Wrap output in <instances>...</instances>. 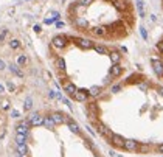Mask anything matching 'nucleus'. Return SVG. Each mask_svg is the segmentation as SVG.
<instances>
[{
  "label": "nucleus",
  "instance_id": "f3484780",
  "mask_svg": "<svg viewBox=\"0 0 163 157\" xmlns=\"http://www.w3.org/2000/svg\"><path fill=\"white\" fill-rule=\"evenodd\" d=\"M113 6L118 10V11H126L127 2H126V0H115V2H113Z\"/></svg>",
  "mask_w": 163,
  "mask_h": 157
},
{
  "label": "nucleus",
  "instance_id": "ddd939ff",
  "mask_svg": "<svg viewBox=\"0 0 163 157\" xmlns=\"http://www.w3.org/2000/svg\"><path fill=\"white\" fill-rule=\"evenodd\" d=\"M123 148L126 149V151H137L138 149V142L137 140H124V145H123Z\"/></svg>",
  "mask_w": 163,
  "mask_h": 157
},
{
  "label": "nucleus",
  "instance_id": "c9c22d12",
  "mask_svg": "<svg viewBox=\"0 0 163 157\" xmlns=\"http://www.w3.org/2000/svg\"><path fill=\"white\" fill-rule=\"evenodd\" d=\"M112 81H113V76H112V75L109 73V75H107V76L104 78V84H110Z\"/></svg>",
  "mask_w": 163,
  "mask_h": 157
},
{
  "label": "nucleus",
  "instance_id": "20e7f679",
  "mask_svg": "<svg viewBox=\"0 0 163 157\" xmlns=\"http://www.w3.org/2000/svg\"><path fill=\"white\" fill-rule=\"evenodd\" d=\"M151 64H152V70L157 76L163 78V61L158 59V58H152L151 59Z\"/></svg>",
  "mask_w": 163,
  "mask_h": 157
},
{
  "label": "nucleus",
  "instance_id": "5fc2aeb1",
  "mask_svg": "<svg viewBox=\"0 0 163 157\" xmlns=\"http://www.w3.org/2000/svg\"><path fill=\"white\" fill-rule=\"evenodd\" d=\"M19 157H20V155H19Z\"/></svg>",
  "mask_w": 163,
  "mask_h": 157
},
{
  "label": "nucleus",
  "instance_id": "cd10ccee",
  "mask_svg": "<svg viewBox=\"0 0 163 157\" xmlns=\"http://www.w3.org/2000/svg\"><path fill=\"white\" fill-rule=\"evenodd\" d=\"M16 143H17V145L27 143V135H25V134H17V135H16Z\"/></svg>",
  "mask_w": 163,
  "mask_h": 157
},
{
  "label": "nucleus",
  "instance_id": "58836bf2",
  "mask_svg": "<svg viewBox=\"0 0 163 157\" xmlns=\"http://www.w3.org/2000/svg\"><path fill=\"white\" fill-rule=\"evenodd\" d=\"M138 148L142 151H149V145H138Z\"/></svg>",
  "mask_w": 163,
  "mask_h": 157
},
{
  "label": "nucleus",
  "instance_id": "a211bd4d",
  "mask_svg": "<svg viewBox=\"0 0 163 157\" xmlns=\"http://www.w3.org/2000/svg\"><path fill=\"white\" fill-rule=\"evenodd\" d=\"M137 2V11H138V16L140 17H145L146 13H145V2L143 0H135Z\"/></svg>",
  "mask_w": 163,
  "mask_h": 157
},
{
  "label": "nucleus",
  "instance_id": "603ef678",
  "mask_svg": "<svg viewBox=\"0 0 163 157\" xmlns=\"http://www.w3.org/2000/svg\"><path fill=\"white\" fill-rule=\"evenodd\" d=\"M158 151H160V152H163V143H161V145H158Z\"/></svg>",
  "mask_w": 163,
  "mask_h": 157
},
{
  "label": "nucleus",
  "instance_id": "423d86ee",
  "mask_svg": "<svg viewBox=\"0 0 163 157\" xmlns=\"http://www.w3.org/2000/svg\"><path fill=\"white\" fill-rule=\"evenodd\" d=\"M75 44L79 47V48H82V50H90V48H93V44L90 39H84V37H78L76 41H75Z\"/></svg>",
  "mask_w": 163,
  "mask_h": 157
},
{
  "label": "nucleus",
  "instance_id": "79ce46f5",
  "mask_svg": "<svg viewBox=\"0 0 163 157\" xmlns=\"http://www.w3.org/2000/svg\"><path fill=\"white\" fill-rule=\"evenodd\" d=\"M51 16H53V19H55V22H56V20L59 19V13H56V11H53V13H51Z\"/></svg>",
  "mask_w": 163,
  "mask_h": 157
},
{
  "label": "nucleus",
  "instance_id": "7ed1b4c3",
  "mask_svg": "<svg viewBox=\"0 0 163 157\" xmlns=\"http://www.w3.org/2000/svg\"><path fill=\"white\" fill-rule=\"evenodd\" d=\"M51 44H53V47L58 48V50L65 48L67 44H68V37H67V36H61V34H59V36H55L53 41H51Z\"/></svg>",
  "mask_w": 163,
  "mask_h": 157
},
{
  "label": "nucleus",
  "instance_id": "6e6552de",
  "mask_svg": "<svg viewBox=\"0 0 163 157\" xmlns=\"http://www.w3.org/2000/svg\"><path fill=\"white\" fill-rule=\"evenodd\" d=\"M87 96H89V90H85V89H78L75 93H73V100H76V101H81V103H84L85 100H87Z\"/></svg>",
  "mask_w": 163,
  "mask_h": 157
},
{
  "label": "nucleus",
  "instance_id": "0eeeda50",
  "mask_svg": "<svg viewBox=\"0 0 163 157\" xmlns=\"http://www.w3.org/2000/svg\"><path fill=\"white\" fill-rule=\"evenodd\" d=\"M28 121H30L31 126H40V124L44 123V117H42L40 114H37V112H33V114L28 117Z\"/></svg>",
  "mask_w": 163,
  "mask_h": 157
},
{
  "label": "nucleus",
  "instance_id": "e433bc0d",
  "mask_svg": "<svg viewBox=\"0 0 163 157\" xmlns=\"http://www.w3.org/2000/svg\"><path fill=\"white\" fill-rule=\"evenodd\" d=\"M6 87H8V90H9V92H14V90H16V86H14L11 81H9V83H6Z\"/></svg>",
  "mask_w": 163,
  "mask_h": 157
},
{
  "label": "nucleus",
  "instance_id": "f257e3e1",
  "mask_svg": "<svg viewBox=\"0 0 163 157\" xmlns=\"http://www.w3.org/2000/svg\"><path fill=\"white\" fill-rule=\"evenodd\" d=\"M93 124H95V128L98 129V134L100 135H103V137H106V139H110L112 137V129H109L103 121H100V120H97V121H93Z\"/></svg>",
  "mask_w": 163,
  "mask_h": 157
},
{
  "label": "nucleus",
  "instance_id": "a878e982",
  "mask_svg": "<svg viewBox=\"0 0 163 157\" xmlns=\"http://www.w3.org/2000/svg\"><path fill=\"white\" fill-rule=\"evenodd\" d=\"M17 152L20 157H23L27 152H28V148H27V143H23V145H17Z\"/></svg>",
  "mask_w": 163,
  "mask_h": 157
},
{
  "label": "nucleus",
  "instance_id": "2eb2a0df",
  "mask_svg": "<svg viewBox=\"0 0 163 157\" xmlns=\"http://www.w3.org/2000/svg\"><path fill=\"white\" fill-rule=\"evenodd\" d=\"M143 81V76L142 75H131L129 78H127V80H126V83L127 84H140V83H142Z\"/></svg>",
  "mask_w": 163,
  "mask_h": 157
},
{
  "label": "nucleus",
  "instance_id": "4be33fe9",
  "mask_svg": "<svg viewBox=\"0 0 163 157\" xmlns=\"http://www.w3.org/2000/svg\"><path fill=\"white\" fill-rule=\"evenodd\" d=\"M9 70L16 75V76H19V78H23V72L20 70V67L17 65V64H11L9 65Z\"/></svg>",
  "mask_w": 163,
  "mask_h": 157
},
{
  "label": "nucleus",
  "instance_id": "864d4df0",
  "mask_svg": "<svg viewBox=\"0 0 163 157\" xmlns=\"http://www.w3.org/2000/svg\"><path fill=\"white\" fill-rule=\"evenodd\" d=\"M158 93H160V95L163 96V87H158Z\"/></svg>",
  "mask_w": 163,
  "mask_h": 157
},
{
  "label": "nucleus",
  "instance_id": "4c0bfd02",
  "mask_svg": "<svg viewBox=\"0 0 163 157\" xmlns=\"http://www.w3.org/2000/svg\"><path fill=\"white\" fill-rule=\"evenodd\" d=\"M19 115H20V112H19V111H16V109H13V111H11V117H13V118H19Z\"/></svg>",
  "mask_w": 163,
  "mask_h": 157
},
{
  "label": "nucleus",
  "instance_id": "412c9836",
  "mask_svg": "<svg viewBox=\"0 0 163 157\" xmlns=\"http://www.w3.org/2000/svg\"><path fill=\"white\" fill-rule=\"evenodd\" d=\"M73 23L76 25V27H78V28H82V30L89 27V22H87L85 19H81V17H76V19L73 20Z\"/></svg>",
  "mask_w": 163,
  "mask_h": 157
},
{
  "label": "nucleus",
  "instance_id": "1a4fd4ad",
  "mask_svg": "<svg viewBox=\"0 0 163 157\" xmlns=\"http://www.w3.org/2000/svg\"><path fill=\"white\" fill-rule=\"evenodd\" d=\"M110 143H112L113 146H116V148H123V145H124V139H123L120 134H112V137H110Z\"/></svg>",
  "mask_w": 163,
  "mask_h": 157
},
{
  "label": "nucleus",
  "instance_id": "39448f33",
  "mask_svg": "<svg viewBox=\"0 0 163 157\" xmlns=\"http://www.w3.org/2000/svg\"><path fill=\"white\" fill-rule=\"evenodd\" d=\"M124 27H123V22L121 20H118V22H115V23H112L110 27L107 28V31H110V33H113L115 36H120V34H124Z\"/></svg>",
  "mask_w": 163,
  "mask_h": 157
},
{
  "label": "nucleus",
  "instance_id": "f8f14e48",
  "mask_svg": "<svg viewBox=\"0 0 163 157\" xmlns=\"http://www.w3.org/2000/svg\"><path fill=\"white\" fill-rule=\"evenodd\" d=\"M90 33H92L93 36L104 37V36L107 34V28H104V27H93V28H90Z\"/></svg>",
  "mask_w": 163,
  "mask_h": 157
},
{
  "label": "nucleus",
  "instance_id": "72a5a7b5",
  "mask_svg": "<svg viewBox=\"0 0 163 157\" xmlns=\"http://www.w3.org/2000/svg\"><path fill=\"white\" fill-rule=\"evenodd\" d=\"M8 36V30H2V33H0V42H3Z\"/></svg>",
  "mask_w": 163,
  "mask_h": 157
},
{
  "label": "nucleus",
  "instance_id": "f704fd0d",
  "mask_svg": "<svg viewBox=\"0 0 163 157\" xmlns=\"http://www.w3.org/2000/svg\"><path fill=\"white\" fill-rule=\"evenodd\" d=\"M120 90H121V86H120V84H116V86H112V87H110V92H112V93H116V92H120Z\"/></svg>",
  "mask_w": 163,
  "mask_h": 157
},
{
  "label": "nucleus",
  "instance_id": "4468645a",
  "mask_svg": "<svg viewBox=\"0 0 163 157\" xmlns=\"http://www.w3.org/2000/svg\"><path fill=\"white\" fill-rule=\"evenodd\" d=\"M62 84H64V92H67V95H70V96H73V93L78 90L76 86H75L73 83H70V81H65V83H62Z\"/></svg>",
  "mask_w": 163,
  "mask_h": 157
},
{
  "label": "nucleus",
  "instance_id": "2f4dec72",
  "mask_svg": "<svg viewBox=\"0 0 163 157\" xmlns=\"http://www.w3.org/2000/svg\"><path fill=\"white\" fill-rule=\"evenodd\" d=\"M23 108H25V111H30V109L33 108V100H31L30 96L25 100V104H23Z\"/></svg>",
  "mask_w": 163,
  "mask_h": 157
},
{
  "label": "nucleus",
  "instance_id": "473e14b6",
  "mask_svg": "<svg viewBox=\"0 0 163 157\" xmlns=\"http://www.w3.org/2000/svg\"><path fill=\"white\" fill-rule=\"evenodd\" d=\"M140 34H142V37H143L145 41H148V31H146V28L143 27V25L140 27Z\"/></svg>",
  "mask_w": 163,
  "mask_h": 157
},
{
  "label": "nucleus",
  "instance_id": "f03ea898",
  "mask_svg": "<svg viewBox=\"0 0 163 157\" xmlns=\"http://www.w3.org/2000/svg\"><path fill=\"white\" fill-rule=\"evenodd\" d=\"M87 114H89V117H90V120L92 121H97L98 118V114H100V108H98V104L97 103H89L87 104Z\"/></svg>",
  "mask_w": 163,
  "mask_h": 157
},
{
  "label": "nucleus",
  "instance_id": "dca6fc26",
  "mask_svg": "<svg viewBox=\"0 0 163 157\" xmlns=\"http://www.w3.org/2000/svg\"><path fill=\"white\" fill-rule=\"evenodd\" d=\"M121 73H123V67H121L120 64H113V65L110 67V75H112L113 78H118Z\"/></svg>",
  "mask_w": 163,
  "mask_h": 157
},
{
  "label": "nucleus",
  "instance_id": "9b49d317",
  "mask_svg": "<svg viewBox=\"0 0 163 157\" xmlns=\"http://www.w3.org/2000/svg\"><path fill=\"white\" fill-rule=\"evenodd\" d=\"M50 117H51V120L55 121V124H64V123L68 120V118H67L65 115H62L61 112H55V114H51Z\"/></svg>",
  "mask_w": 163,
  "mask_h": 157
},
{
  "label": "nucleus",
  "instance_id": "5701e85b",
  "mask_svg": "<svg viewBox=\"0 0 163 157\" xmlns=\"http://www.w3.org/2000/svg\"><path fill=\"white\" fill-rule=\"evenodd\" d=\"M42 124H44L47 129H53V128L56 126V124H55V121L51 120V117H50V115H48V117H44V123H42Z\"/></svg>",
  "mask_w": 163,
  "mask_h": 157
},
{
  "label": "nucleus",
  "instance_id": "a19ab883",
  "mask_svg": "<svg viewBox=\"0 0 163 157\" xmlns=\"http://www.w3.org/2000/svg\"><path fill=\"white\" fill-rule=\"evenodd\" d=\"M140 87H142L143 90H146V89L149 87V84H148V83H140Z\"/></svg>",
  "mask_w": 163,
  "mask_h": 157
},
{
  "label": "nucleus",
  "instance_id": "8fccbe9b",
  "mask_svg": "<svg viewBox=\"0 0 163 157\" xmlns=\"http://www.w3.org/2000/svg\"><path fill=\"white\" fill-rule=\"evenodd\" d=\"M3 92H5V86L0 84V93H3Z\"/></svg>",
  "mask_w": 163,
  "mask_h": 157
},
{
  "label": "nucleus",
  "instance_id": "6ab92c4d",
  "mask_svg": "<svg viewBox=\"0 0 163 157\" xmlns=\"http://www.w3.org/2000/svg\"><path fill=\"white\" fill-rule=\"evenodd\" d=\"M109 56H110L112 64H120V61H121V55L118 53V51H109Z\"/></svg>",
  "mask_w": 163,
  "mask_h": 157
},
{
  "label": "nucleus",
  "instance_id": "c03bdc74",
  "mask_svg": "<svg viewBox=\"0 0 163 157\" xmlns=\"http://www.w3.org/2000/svg\"><path fill=\"white\" fill-rule=\"evenodd\" d=\"M62 101H64V104H67L68 108H72V104H70V101H68L67 98H62Z\"/></svg>",
  "mask_w": 163,
  "mask_h": 157
},
{
  "label": "nucleus",
  "instance_id": "bb28decb",
  "mask_svg": "<svg viewBox=\"0 0 163 157\" xmlns=\"http://www.w3.org/2000/svg\"><path fill=\"white\" fill-rule=\"evenodd\" d=\"M27 62H28V58H27V55H19V58H17V65H19V67L27 65Z\"/></svg>",
  "mask_w": 163,
  "mask_h": 157
},
{
  "label": "nucleus",
  "instance_id": "c85d7f7f",
  "mask_svg": "<svg viewBox=\"0 0 163 157\" xmlns=\"http://www.w3.org/2000/svg\"><path fill=\"white\" fill-rule=\"evenodd\" d=\"M56 65H58L59 72H65V61H64V58H58L56 59Z\"/></svg>",
  "mask_w": 163,
  "mask_h": 157
},
{
  "label": "nucleus",
  "instance_id": "de8ad7c7",
  "mask_svg": "<svg viewBox=\"0 0 163 157\" xmlns=\"http://www.w3.org/2000/svg\"><path fill=\"white\" fill-rule=\"evenodd\" d=\"M56 27H58V28H62V27H64V22H59V20H58V22H56Z\"/></svg>",
  "mask_w": 163,
  "mask_h": 157
},
{
  "label": "nucleus",
  "instance_id": "37998d69",
  "mask_svg": "<svg viewBox=\"0 0 163 157\" xmlns=\"http://www.w3.org/2000/svg\"><path fill=\"white\" fill-rule=\"evenodd\" d=\"M33 30H34L36 33H40V31H42V28H40V25H34V28H33Z\"/></svg>",
  "mask_w": 163,
  "mask_h": 157
},
{
  "label": "nucleus",
  "instance_id": "3c124183",
  "mask_svg": "<svg viewBox=\"0 0 163 157\" xmlns=\"http://www.w3.org/2000/svg\"><path fill=\"white\" fill-rule=\"evenodd\" d=\"M8 108H9V106H8V101H5V103H3V109H8Z\"/></svg>",
  "mask_w": 163,
  "mask_h": 157
},
{
  "label": "nucleus",
  "instance_id": "a18cd8bd",
  "mask_svg": "<svg viewBox=\"0 0 163 157\" xmlns=\"http://www.w3.org/2000/svg\"><path fill=\"white\" fill-rule=\"evenodd\" d=\"M5 67H6V65H5V62H3L2 59H0V70H5Z\"/></svg>",
  "mask_w": 163,
  "mask_h": 157
},
{
  "label": "nucleus",
  "instance_id": "49530a36",
  "mask_svg": "<svg viewBox=\"0 0 163 157\" xmlns=\"http://www.w3.org/2000/svg\"><path fill=\"white\" fill-rule=\"evenodd\" d=\"M157 48L160 50V53H163V42H160V44L157 45Z\"/></svg>",
  "mask_w": 163,
  "mask_h": 157
},
{
  "label": "nucleus",
  "instance_id": "7c9ffc66",
  "mask_svg": "<svg viewBox=\"0 0 163 157\" xmlns=\"http://www.w3.org/2000/svg\"><path fill=\"white\" fill-rule=\"evenodd\" d=\"M93 3V0H78L76 2V5H79V6H89V5H92Z\"/></svg>",
  "mask_w": 163,
  "mask_h": 157
},
{
  "label": "nucleus",
  "instance_id": "c756f323",
  "mask_svg": "<svg viewBox=\"0 0 163 157\" xmlns=\"http://www.w3.org/2000/svg\"><path fill=\"white\" fill-rule=\"evenodd\" d=\"M9 47H11L13 50H17V48H20V41H17V39H13V41H9Z\"/></svg>",
  "mask_w": 163,
  "mask_h": 157
},
{
  "label": "nucleus",
  "instance_id": "9d476101",
  "mask_svg": "<svg viewBox=\"0 0 163 157\" xmlns=\"http://www.w3.org/2000/svg\"><path fill=\"white\" fill-rule=\"evenodd\" d=\"M31 124H30V121L27 120V121H22V123H19L17 126H16V131H17V134H28V128H30Z\"/></svg>",
  "mask_w": 163,
  "mask_h": 157
},
{
  "label": "nucleus",
  "instance_id": "b1692460",
  "mask_svg": "<svg viewBox=\"0 0 163 157\" xmlns=\"http://www.w3.org/2000/svg\"><path fill=\"white\" fill-rule=\"evenodd\" d=\"M93 50H95L98 55H109V50H107L104 45H98V44H97V45H93Z\"/></svg>",
  "mask_w": 163,
  "mask_h": 157
},
{
  "label": "nucleus",
  "instance_id": "ea45409f",
  "mask_svg": "<svg viewBox=\"0 0 163 157\" xmlns=\"http://www.w3.org/2000/svg\"><path fill=\"white\" fill-rule=\"evenodd\" d=\"M53 22H55V19H53V17H51V19H48V17H47V19L44 20V23H47V25H51Z\"/></svg>",
  "mask_w": 163,
  "mask_h": 157
},
{
  "label": "nucleus",
  "instance_id": "393cba45",
  "mask_svg": "<svg viewBox=\"0 0 163 157\" xmlns=\"http://www.w3.org/2000/svg\"><path fill=\"white\" fill-rule=\"evenodd\" d=\"M101 90H103V87H100V86H92V87L89 89V95H92V96H98V95L101 93Z\"/></svg>",
  "mask_w": 163,
  "mask_h": 157
},
{
  "label": "nucleus",
  "instance_id": "aec40b11",
  "mask_svg": "<svg viewBox=\"0 0 163 157\" xmlns=\"http://www.w3.org/2000/svg\"><path fill=\"white\" fill-rule=\"evenodd\" d=\"M67 124H68V129L72 131L73 134H79V132H81L78 123H75V121H72V120H67Z\"/></svg>",
  "mask_w": 163,
  "mask_h": 157
},
{
  "label": "nucleus",
  "instance_id": "09e8293b",
  "mask_svg": "<svg viewBox=\"0 0 163 157\" xmlns=\"http://www.w3.org/2000/svg\"><path fill=\"white\" fill-rule=\"evenodd\" d=\"M48 96H50V98H56V92H53V90H51V92L48 93Z\"/></svg>",
  "mask_w": 163,
  "mask_h": 157
}]
</instances>
